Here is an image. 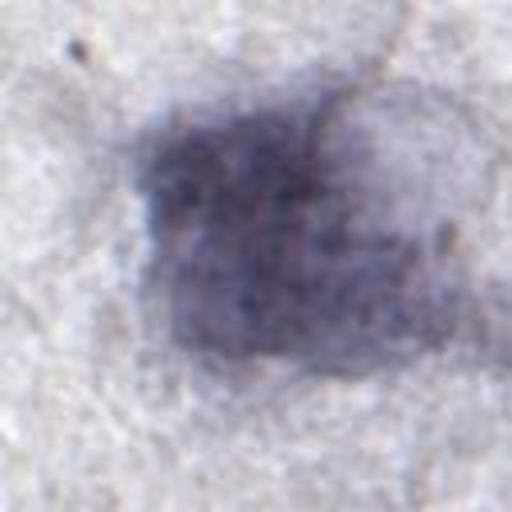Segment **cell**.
<instances>
[{
  "instance_id": "cell-1",
  "label": "cell",
  "mask_w": 512,
  "mask_h": 512,
  "mask_svg": "<svg viewBox=\"0 0 512 512\" xmlns=\"http://www.w3.org/2000/svg\"><path fill=\"white\" fill-rule=\"evenodd\" d=\"M428 120L376 92L280 96L160 128L140 152L148 288L168 336L228 368L356 380L476 324Z\"/></svg>"
}]
</instances>
